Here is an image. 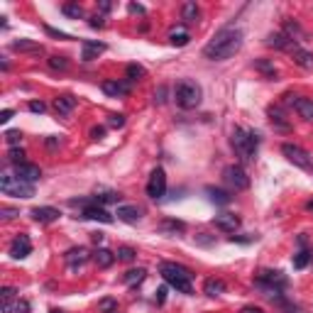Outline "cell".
Instances as JSON below:
<instances>
[{
    "label": "cell",
    "mask_w": 313,
    "mask_h": 313,
    "mask_svg": "<svg viewBox=\"0 0 313 313\" xmlns=\"http://www.w3.org/2000/svg\"><path fill=\"white\" fill-rule=\"evenodd\" d=\"M47 30V35H52V37H59V39H71V35H66V32H59L54 27H44Z\"/></svg>",
    "instance_id": "47"
},
{
    "label": "cell",
    "mask_w": 313,
    "mask_h": 313,
    "mask_svg": "<svg viewBox=\"0 0 313 313\" xmlns=\"http://www.w3.org/2000/svg\"><path fill=\"white\" fill-rule=\"evenodd\" d=\"M0 191L5 196H18V198H32L35 196V186L18 179V176H13V174L0 176Z\"/></svg>",
    "instance_id": "5"
},
{
    "label": "cell",
    "mask_w": 313,
    "mask_h": 313,
    "mask_svg": "<svg viewBox=\"0 0 313 313\" xmlns=\"http://www.w3.org/2000/svg\"><path fill=\"white\" fill-rule=\"evenodd\" d=\"M159 274L164 276V281L169 286H174L176 291L181 294H191L193 286H191V279H193V272L184 267V264H176V262H162L159 264Z\"/></svg>",
    "instance_id": "2"
},
{
    "label": "cell",
    "mask_w": 313,
    "mask_h": 313,
    "mask_svg": "<svg viewBox=\"0 0 313 313\" xmlns=\"http://www.w3.org/2000/svg\"><path fill=\"white\" fill-rule=\"evenodd\" d=\"M108 125H111V128H123V125H125V115L113 113L111 118H108Z\"/></svg>",
    "instance_id": "43"
},
{
    "label": "cell",
    "mask_w": 313,
    "mask_h": 313,
    "mask_svg": "<svg viewBox=\"0 0 313 313\" xmlns=\"http://www.w3.org/2000/svg\"><path fill=\"white\" fill-rule=\"evenodd\" d=\"M281 154H284L294 166H298V169H313L311 154H308L303 147H298V145H291V142L281 145Z\"/></svg>",
    "instance_id": "8"
},
{
    "label": "cell",
    "mask_w": 313,
    "mask_h": 313,
    "mask_svg": "<svg viewBox=\"0 0 313 313\" xmlns=\"http://www.w3.org/2000/svg\"><path fill=\"white\" fill-rule=\"evenodd\" d=\"M306 211H311V213H313V201H308V203H306Z\"/></svg>",
    "instance_id": "58"
},
{
    "label": "cell",
    "mask_w": 313,
    "mask_h": 313,
    "mask_svg": "<svg viewBox=\"0 0 313 313\" xmlns=\"http://www.w3.org/2000/svg\"><path fill=\"white\" fill-rule=\"evenodd\" d=\"M66 66H69V59H66V56H49V69L64 71Z\"/></svg>",
    "instance_id": "35"
},
{
    "label": "cell",
    "mask_w": 313,
    "mask_h": 313,
    "mask_svg": "<svg viewBox=\"0 0 313 313\" xmlns=\"http://www.w3.org/2000/svg\"><path fill=\"white\" fill-rule=\"evenodd\" d=\"M98 308L103 313H118V301H115V298H103V301L98 303Z\"/></svg>",
    "instance_id": "36"
},
{
    "label": "cell",
    "mask_w": 313,
    "mask_h": 313,
    "mask_svg": "<svg viewBox=\"0 0 313 313\" xmlns=\"http://www.w3.org/2000/svg\"><path fill=\"white\" fill-rule=\"evenodd\" d=\"M269 118H272V123H274L276 128H281V130H289V123L281 118V113L279 111H269Z\"/></svg>",
    "instance_id": "41"
},
{
    "label": "cell",
    "mask_w": 313,
    "mask_h": 313,
    "mask_svg": "<svg viewBox=\"0 0 313 313\" xmlns=\"http://www.w3.org/2000/svg\"><path fill=\"white\" fill-rule=\"evenodd\" d=\"M205 193H208V198L216 203V205H228V203H230V198H233V196H230L228 191H223V188H216V186H208V188H205Z\"/></svg>",
    "instance_id": "24"
},
{
    "label": "cell",
    "mask_w": 313,
    "mask_h": 313,
    "mask_svg": "<svg viewBox=\"0 0 313 313\" xmlns=\"http://www.w3.org/2000/svg\"><path fill=\"white\" fill-rule=\"evenodd\" d=\"M10 118H13V111H3V113H0V123H3V125H5Z\"/></svg>",
    "instance_id": "54"
},
{
    "label": "cell",
    "mask_w": 313,
    "mask_h": 313,
    "mask_svg": "<svg viewBox=\"0 0 313 313\" xmlns=\"http://www.w3.org/2000/svg\"><path fill=\"white\" fill-rule=\"evenodd\" d=\"M52 313H64V311L61 308H52Z\"/></svg>",
    "instance_id": "59"
},
{
    "label": "cell",
    "mask_w": 313,
    "mask_h": 313,
    "mask_svg": "<svg viewBox=\"0 0 313 313\" xmlns=\"http://www.w3.org/2000/svg\"><path fill=\"white\" fill-rule=\"evenodd\" d=\"M0 298H3V313H13V311H15V298H18V289H15V286H3V291H0Z\"/></svg>",
    "instance_id": "20"
},
{
    "label": "cell",
    "mask_w": 313,
    "mask_h": 313,
    "mask_svg": "<svg viewBox=\"0 0 313 313\" xmlns=\"http://www.w3.org/2000/svg\"><path fill=\"white\" fill-rule=\"evenodd\" d=\"M223 181L230 186L233 191H245L250 186V176H247V171L240 164H230L223 169Z\"/></svg>",
    "instance_id": "6"
},
{
    "label": "cell",
    "mask_w": 313,
    "mask_h": 313,
    "mask_svg": "<svg viewBox=\"0 0 313 313\" xmlns=\"http://www.w3.org/2000/svg\"><path fill=\"white\" fill-rule=\"evenodd\" d=\"M10 255L15 259H25L32 255V240L30 235H25V233H20L18 238L10 242Z\"/></svg>",
    "instance_id": "10"
},
{
    "label": "cell",
    "mask_w": 313,
    "mask_h": 313,
    "mask_svg": "<svg viewBox=\"0 0 313 313\" xmlns=\"http://www.w3.org/2000/svg\"><path fill=\"white\" fill-rule=\"evenodd\" d=\"M98 8H100V10H103V13H111V3H108V0H100V5H98Z\"/></svg>",
    "instance_id": "55"
},
{
    "label": "cell",
    "mask_w": 313,
    "mask_h": 313,
    "mask_svg": "<svg viewBox=\"0 0 313 313\" xmlns=\"http://www.w3.org/2000/svg\"><path fill=\"white\" fill-rule=\"evenodd\" d=\"M5 140H8L10 147H15V145H20V140H22V132L20 130H10V132H5Z\"/></svg>",
    "instance_id": "42"
},
{
    "label": "cell",
    "mask_w": 313,
    "mask_h": 313,
    "mask_svg": "<svg viewBox=\"0 0 313 313\" xmlns=\"http://www.w3.org/2000/svg\"><path fill=\"white\" fill-rule=\"evenodd\" d=\"M294 108H296V113H298L303 120H313V100H311V98H296Z\"/></svg>",
    "instance_id": "23"
},
{
    "label": "cell",
    "mask_w": 313,
    "mask_h": 313,
    "mask_svg": "<svg viewBox=\"0 0 313 313\" xmlns=\"http://www.w3.org/2000/svg\"><path fill=\"white\" fill-rule=\"evenodd\" d=\"M257 286L259 289H286L289 286V279H286V274L284 272H279V269H262L257 274Z\"/></svg>",
    "instance_id": "7"
},
{
    "label": "cell",
    "mask_w": 313,
    "mask_h": 313,
    "mask_svg": "<svg viewBox=\"0 0 313 313\" xmlns=\"http://www.w3.org/2000/svg\"><path fill=\"white\" fill-rule=\"evenodd\" d=\"M59 208H52V205H39V208H32V221L42 223V225H49V223L59 221Z\"/></svg>",
    "instance_id": "14"
},
{
    "label": "cell",
    "mask_w": 313,
    "mask_h": 313,
    "mask_svg": "<svg viewBox=\"0 0 313 313\" xmlns=\"http://www.w3.org/2000/svg\"><path fill=\"white\" fill-rule=\"evenodd\" d=\"M118 221H123V223H137L140 218H142V211L137 208V205H118Z\"/></svg>",
    "instance_id": "18"
},
{
    "label": "cell",
    "mask_w": 313,
    "mask_h": 313,
    "mask_svg": "<svg viewBox=\"0 0 313 313\" xmlns=\"http://www.w3.org/2000/svg\"><path fill=\"white\" fill-rule=\"evenodd\" d=\"M135 257H137V252H135L132 247H120V250H118V259H120V262H132Z\"/></svg>",
    "instance_id": "38"
},
{
    "label": "cell",
    "mask_w": 313,
    "mask_h": 313,
    "mask_svg": "<svg viewBox=\"0 0 313 313\" xmlns=\"http://www.w3.org/2000/svg\"><path fill=\"white\" fill-rule=\"evenodd\" d=\"M27 108H30V111H32V113H39V115H42V113L47 111V106H44L42 100H32V103H30Z\"/></svg>",
    "instance_id": "46"
},
{
    "label": "cell",
    "mask_w": 313,
    "mask_h": 313,
    "mask_svg": "<svg viewBox=\"0 0 313 313\" xmlns=\"http://www.w3.org/2000/svg\"><path fill=\"white\" fill-rule=\"evenodd\" d=\"M88 257H91V255H88V250H86V247H71V250L64 255V259L69 262V267H74V269H76V267H81V264H86Z\"/></svg>",
    "instance_id": "17"
},
{
    "label": "cell",
    "mask_w": 313,
    "mask_h": 313,
    "mask_svg": "<svg viewBox=\"0 0 313 313\" xmlns=\"http://www.w3.org/2000/svg\"><path fill=\"white\" fill-rule=\"evenodd\" d=\"M291 262H294V269H303V267L311 262V252H308L306 247H301V250H298V252L294 255V259H291Z\"/></svg>",
    "instance_id": "32"
},
{
    "label": "cell",
    "mask_w": 313,
    "mask_h": 313,
    "mask_svg": "<svg viewBox=\"0 0 313 313\" xmlns=\"http://www.w3.org/2000/svg\"><path fill=\"white\" fill-rule=\"evenodd\" d=\"M267 44L269 47H274V49H289V44H291V39L286 37V35H281V32H274V35H269L267 37Z\"/></svg>",
    "instance_id": "29"
},
{
    "label": "cell",
    "mask_w": 313,
    "mask_h": 313,
    "mask_svg": "<svg viewBox=\"0 0 313 313\" xmlns=\"http://www.w3.org/2000/svg\"><path fill=\"white\" fill-rule=\"evenodd\" d=\"M93 198H95V203H98V205H100V203H118L120 201V193H100V196H93Z\"/></svg>",
    "instance_id": "39"
},
{
    "label": "cell",
    "mask_w": 313,
    "mask_h": 313,
    "mask_svg": "<svg viewBox=\"0 0 313 313\" xmlns=\"http://www.w3.org/2000/svg\"><path fill=\"white\" fill-rule=\"evenodd\" d=\"M166 301V286H162V289H159V291H157V303H159V306H162V303H164Z\"/></svg>",
    "instance_id": "50"
},
{
    "label": "cell",
    "mask_w": 313,
    "mask_h": 313,
    "mask_svg": "<svg viewBox=\"0 0 313 313\" xmlns=\"http://www.w3.org/2000/svg\"><path fill=\"white\" fill-rule=\"evenodd\" d=\"M164 100H166V88H159V91L154 93V103H159V106H162Z\"/></svg>",
    "instance_id": "48"
},
{
    "label": "cell",
    "mask_w": 313,
    "mask_h": 313,
    "mask_svg": "<svg viewBox=\"0 0 313 313\" xmlns=\"http://www.w3.org/2000/svg\"><path fill=\"white\" fill-rule=\"evenodd\" d=\"M255 69H257V71H262V74L267 76V78H274V76H276L274 64H269L267 59H257V61H255Z\"/></svg>",
    "instance_id": "33"
},
{
    "label": "cell",
    "mask_w": 313,
    "mask_h": 313,
    "mask_svg": "<svg viewBox=\"0 0 313 313\" xmlns=\"http://www.w3.org/2000/svg\"><path fill=\"white\" fill-rule=\"evenodd\" d=\"M118 259V255L115 252H111V250H106V247H98L95 250V255H93V262L100 267V269H108V267H113V262Z\"/></svg>",
    "instance_id": "19"
},
{
    "label": "cell",
    "mask_w": 313,
    "mask_h": 313,
    "mask_svg": "<svg viewBox=\"0 0 313 313\" xmlns=\"http://www.w3.org/2000/svg\"><path fill=\"white\" fill-rule=\"evenodd\" d=\"M286 52H289V54L294 56V61L298 64V66H303V69H313V54H311V52H306V49H303L301 44H296V42H291Z\"/></svg>",
    "instance_id": "13"
},
{
    "label": "cell",
    "mask_w": 313,
    "mask_h": 313,
    "mask_svg": "<svg viewBox=\"0 0 313 313\" xmlns=\"http://www.w3.org/2000/svg\"><path fill=\"white\" fill-rule=\"evenodd\" d=\"M15 176L22 179V181H27V184H35L39 176H42V169L37 164H30V162H22V164L15 166Z\"/></svg>",
    "instance_id": "12"
},
{
    "label": "cell",
    "mask_w": 313,
    "mask_h": 313,
    "mask_svg": "<svg viewBox=\"0 0 313 313\" xmlns=\"http://www.w3.org/2000/svg\"><path fill=\"white\" fill-rule=\"evenodd\" d=\"M213 223H216V228H221L223 233H235L240 228V218L235 213H218L213 218Z\"/></svg>",
    "instance_id": "15"
},
{
    "label": "cell",
    "mask_w": 313,
    "mask_h": 313,
    "mask_svg": "<svg viewBox=\"0 0 313 313\" xmlns=\"http://www.w3.org/2000/svg\"><path fill=\"white\" fill-rule=\"evenodd\" d=\"M106 135V128H93L91 130V140H100Z\"/></svg>",
    "instance_id": "49"
},
{
    "label": "cell",
    "mask_w": 313,
    "mask_h": 313,
    "mask_svg": "<svg viewBox=\"0 0 313 313\" xmlns=\"http://www.w3.org/2000/svg\"><path fill=\"white\" fill-rule=\"evenodd\" d=\"M203 235H205V233H201V235H198V242H201V245H213V242H216V238H203Z\"/></svg>",
    "instance_id": "53"
},
{
    "label": "cell",
    "mask_w": 313,
    "mask_h": 313,
    "mask_svg": "<svg viewBox=\"0 0 313 313\" xmlns=\"http://www.w3.org/2000/svg\"><path fill=\"white\" fill-rule=\"evenodd\" d=\"M61 13H64L66 18H74V20L83 18V8H81L78 3H64V5H61Z\"/></svg>",
    "instance_id": "31"
},
{
    "label": "cell",
    "mask_w": 313,
    "mask_h": 313,
    "mask_svg": "<svg viewBox=\"0 0 313 313\" xmlns=\"http://www.w3.org/2000/svg\"><path fill=\"white\" fill-rule=\"evenodd\" d=\"M240 313H264L259 306H242V311Z\"/></svg>",
    "instance_id": "52"
},
{
    "label": "cell",
    "mask_w": 313,
    "mask_h": 313,
    "mask_svg": "<svg viewBox=\"0 0 313 313\" xmlns=\"http://www.w3.org/2000/svg\"><path fill=\"white\" fill-rule=\"evenodd\" d=\"M88 25H91L93 30H103V27H106V20L100 18V15H93V18L88 20Z\"/></svg>",
    "instance_id": "45"
},
{
    "label": "cell",
    "mask_w": 313,
    "mask_h": 313,
    "mask_svg": "<svg viewBox=\"0 0 313 313\" xmlns=\"http://www.w3.org/2000/svg\"><path fill=\"white\" fill-rule=\"evenodd\" d=\"M81 218L83 221H98V223H106V225H111L113 223V216L103 208V205H98V203H93V205H86L83 208V213H81Z\"/></svg>",
    "instance_id": "11"
},
{
    "label": "cell",
    "mask_w": 313,
    "mask_h": 313,
    "mask_svg": "<svg viewBox=\"0 0 313 313\" xmlns=\"http://www.w3.org/2000/svg\"><path fill=\"white\" fill-rule=\"evenodd\" d=\"M159 230H162V233H169V230H171V233H184L186 225L181 221H164L159 225Z\"/></svg>",
    "instance_id": "34"
},
{
    "label": "cell",
    "mask_w": 313,
    "mask_h": 313,
    "mask_svg": "<svg viewBox=\"0 0 313 313\" xmlns=\"http://www.w3.org/2000/svg\"><path fill=\"white\" fill-rule=\"evenodd\" d=\"M130 13H137V15H145V8L137 5V3H130Z\"/></svg>",
    "instance_id": "51"
},
{
    "label": "cell",
    "mask_w": 313,
    "mask_h": 313,
    "mask_svg": "<svg viewBox=\"0 0 313 313\" xmlns=\"http://www.w3.org/2000/svg\"><path fill=\"white\" fill-rule=\"evenodd\" d=\"M140 76H145V69H142L140 64H130L128 66V78L130 81H137Z\"/></svg>",
    "instance_id": "40"
},
{
    "label": "cell",
    "mask_w": 313,
    "mask_h": 313,
    "mask_svg": "<svg viewBox=\"0 0 313 313\" xmlns=\"http://www.w3.org/2000/svg\"><path fill=\"white\" fill-rule=\"evenodd\" d=\"M108 47L103 44V42H93V39H86L83 42V47H81V59L83 61H93V59H98V54H103Z\"/></svg>",
    "instance_id": "16"
},
{
    "label": "cell",
    "mask_w": 313,
    "mask_h": 313,
    "mask_svg": "<svg viewBox=\"0 0 313 313\" xmlns=\"http://www.w3.org/2000/svg\"><path fill=\"white\" fill-rule=\"evenodd\" d=\"M76 108V98L74 95H59V98H54V111L59 113V115H69V113Z\"/></svg>",
    "instance_id": "22"
},
{
    "label": "cell",
    "mask_w": 313,
    "mask_h": 313,
    "mask_svg": "<svg viewBox=\"0 0 313 313\" xmlns=\"http://www.w3.org/2000/svg\"><path fill=\"white\" fill-rule=\"evenodd\" d=\"M242 49V30L238 27H223L216 32V37L203 47V56L211 61H225L235 56Z\"/></svg>",
    "instance_id": "1"
},
{
    "label": "cell",
    "mask_w": 313,
    "mask_h": 313,
    "mask_svg": "<svg viewBox=\"0 0 313 313\" xmlns=\"http://www.w3.org/2000/svg\"><path fill=\"white\" fill-rule=\"evenodd\" d=\"M103 91L108 95H125L130 91V86L123 81H103Z\"/></svg>",
    "instance_id": "27"
},
{
    "label": "cell",
    "mask_w": 313,
    "mask_h": 313,
    "mask_svg": "<svg viewBox=\"0 0 313 313\" xmlns=\"http://www.w3.org/2000/svg\"><path fill=\"white\" fill-rule=\"evenodd\" d=\"M284 308H286L289 313H306V311H301L298 306H289V303H284Z\"/></svg>",
    "instance_id": "56"
},
{
    "label": "cell",
    "mask_w": 313,
    "mask_h": 313,
    "mask_svg": "<svg viewBox=\"0 0 313 313\" xmlns=\"http://www.w3.org/2000/svg\"><path fill=\"white\" fill-rule=\"evenodd\" d=\"M164 193H166V171L162 166H157V169L149 174L147 196L149 198H154V201H159V198H164Z\"/></svg>",
    "instance_id": "9"
},
{
    "label": "cell",
    "mask_w": 313,
    "mask_h": 313,
    "mask_svg": "<svg viewBox=\"0 0 313 313\" xmlns=\"http://www.w3.org/2000/svg\"><path fill=\"white\" fill-rule=\"evenodd\" d=\"M13 49L15 52H42V44L32 42V39H15L13 42Z\"/></svg>",
    "instance_id": "28"
},
{
    "label": "cell",
    "mask_w": 313,
    "mask_h": 313,
    "mask_svg": "<svg viewBox=\"0 0 313 313\" xmlns=\"http://www.w3.org/2000/svg\"><path fill=\"white\" fill-rule=\"evenodd\" d=\"M233 149L238 152V157L242 162H252L255 154H257V145H259V135L255 130H242V128H235L233 130Z\"/></svg>",
    "instance_id": "3"
},
{
    "label": "cell",
    "mask_w": 313,
    "mask_h": 313,
    "mask_svg": "<svg viewBox=\"0 0 313 313\" xmlns=\"http://www.w3.org/2000/svg\"><path fill=\"white\" fill-rule=\"evenodd\" d=\"M223 291H225V281H223V279L211 276V279H205V281H203V294H205V296L216 298V296H221Z\"/></svg>",
    "instance_id": "21"
},
{
    "label": "cell",
    "mask_w": 313,
    "mask_h": 313,
    "mask_svg": "<svg viewBox=\"0 0 313 313\" xmlns=\"http://www.w3.org/2000/svg\"><path fill=\"white\" fill-rule=\"evenodd\" d=\"M91 240L95 242V245H100V242H103V235H100V233H93V235H91Z\"/></svg>",
    "instance_id": "57"
},
{
    "label": "cell",
    "mask_w": 313,
    "mask_h": 313,
    "mask_svg": "<svg viewBox=\"0 0 313 313\" xmlns=\"http://www.w3.org/2000/svg\"><path fill=\"white\" fill-rule=\"evenodd\" d=\"M18 213H20L18 208H0V216H3V221H13Z\"/></svg>",
    "instance_id": "44"
},
{
    "label": "cell",
    "mask_w": 313,
    "mask_h": 313,
    "mask_svg": "<svg viewBox=\"0 0 313 313\" xmlns=\"http://www.w3.org/2000/svg\"><path fill=\"white\" fill-rule=\"evenodd\" d=\"M8 159L18 166V164H22V162H25V152H22V149H18V147H10V152H8Z\"/></svg>",
    "instance_id": "37"
},
{
    "label": "cell",
    "mask_w": 313,
    "mask_h": 313,
    "mask_svg": "<svg viewBox=\"0 0 313 313\" xmlns=\"http://www.w3.org/2000/svg\"><path fill=\"white\" fill-rule=\"evenodd\" d=\"M174 98H176V106L184 108V111H193L201 106V98H203V91L201 86L191 78H181L174 88Z\"/></svg>",
    "instance_id": "4"
},
{
    "label": "cell",
    "mask_w": 313,
    "mask_h": 313,
    "mask_svg": "<svg viewBox=\"0 0 313 313\" xmlns=\"http://www.w3.org/2000/svg\"><path fill=\"white\" fill-rule=\"evenodd\" d=\"M201 15V10H198V5L196 3H184V8H181V20H184V25H193L196 20Z\"/></svg>",
    "instance_id": "25"
},
{
    "label": "cell",
    "mask_w": 313,
    "mask_h": 313,
    "mask_svg": "<svg viewBox=\"0 0 313 313\" xmlns=\"http://www.w3.org/2000/svg\"><path fill=\"white\" fill-rule=\"evenodd\" d=\"M188 32H186L184 27H179V30H171V35H169V42L174 44V47H186L188 44Z\"/></svg>",
    "instance_id": "30"
},
{
    "label": "cell",
    "mask_w": 313,
    "mask_h": 313,
    "mask_svg": "<svg viewBox=\"0 0 313 313\" xmlns=\"http://www.w3.org/2000/svg\"><path fill=\"white\" fill-rule=\"evenodd\" d=\"M145 276H147V269H145V267H137V269H128V272L123 274V281L130 284V286H135V284H142Z\"/></svg>",
    "instance_id": "26"
}]
</instances>
